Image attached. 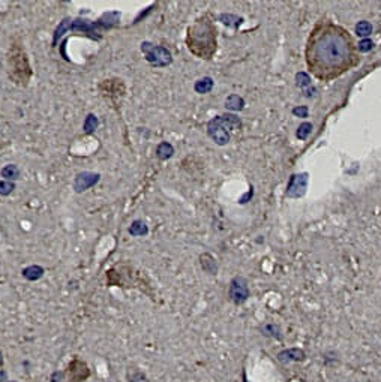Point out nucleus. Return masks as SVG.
<instances>
[{"instance_id":"obj_1","label":"nucleus","mask_w":381,"mask_h":382,"mask_svg":"<svg viewBox=\"0 0 381 382\" xmlns=\"http://www.w3.org/2000/svg\"><path fill=\"white\" fill-rule=\"evenodd\" d=\"M305 60L317 80L332 81L354 69L360 57L357 44L345 27L329 20H321L308 36Z\"/></svg>"},{"instance_id":"obj_2","label":"nucleus","mask_w":381,"mask_h":382,"mask_svg":"<svg viewBox=\"0 0 381 382\" xmlns=\"http://www.w3.org/2000/svg\"><path fill=\"white\" fill-rule=\"evenodd\" d=\"M216 27L209 15L200 17L186 30V47L191 54L203 60H210L218 48Z\"/></svg>"},{"instance_id":"obj_3","label":"nucleus","mask_w":381,"mask_h":382,"mask_svg":"<svg viewBox=\"0 0 381 382\" xmlns=\"http://www.w3.org/2000/svg\"><path fill=\"white\" fill-rule=\"evenodd\" d=\"M8 75L17 86L26 87L32 77V68L21 42H12L8 51Z\"/></svg>"},{"instance_id":"obj_4","label":"nucleus","mask_w":381,"mask_h":382,"mask_svg":"<svg viewBox=\"0 0 381 382\" xmlns=\"http://www.w3.org/2000/svg\"><path fill=\"white\" fill-rule=\"evenodd\" d=\"M68 32H78L83 35H87L90 39L99 41L101 39V26L98 21H90L87 18H71L66 17L60 21V24L56 27L53 33V47H57V42L62 39V36Z\"/></svg>"},{"instance_id":"obj_5","label":"nucleus","mask_w":381,"mask_h":382,"mask_svg":"<svg viewBox=\"0 0 381 382\" xmlns=\"http://www.w3.org/2000/svg\"><path fill=\"white\" fill-rule=\"evenodd\" d=\"M141 52L146 56V60L153 68H167L173 63V56L168 48L162 45H155L149 41L141 42Z\"/></svg>"},{"instance_id":"obj_6","label":"nucleus","mask_w":381,"mask_h":382,"mask_svg":"<svg viewBox=\"0 0 381 382\" xmlns=\"http://www.w3.org/2000/svg\"><path fill=\"white\" fill-rule=\"evenodd\" d=\"M228 297L234 304H243L249 298V286L245 278L237 276L230 282Z\"/></svg>"},{"instance_id":"obj_7","label":"nucleus","mask_w":381,"mask_h":382,"mask_svg":"<svg viewBox=\"0 0 381 382\" xmlns=\"http://www.w3.org/2000/svg\"><path fill=\"white\" fill-rule=\"evenodd\" d=\"M207 135L218 144V145H225L230 143L231 140V135H230V131L225 129L219 122L215 119H212L209 123H207Z\"/></svg>"},{"instance_id":"obj_8","label":"nucleus","mask_w":381,"mask_h":382,"mask_svg":"<svg viewBox=\"0 0 381 382\" xmlns=\"http://www.w3.org/2000/svg\"><path fill=\"white\" fill-rule=\"evenodd\" d=\"M99 180H101L99 173H92V171L78 173L74 180V191L77 193H83V192L89 191L90 188H93L95 185H98Z\"/></svg>"},{"instance_id":"obj_9","label":"nucleus","mask_w":381,"mask_h":382,"mask_svg":"<svg viewBox=\"0 0 381 382\" xmlns=\"http://www.w3.org/2000/svg\"><path fill=\"white\" fill-rule=\"evenodd\" d=\"M278 361L284 366L290 364V363H302L306 358V354L302 348H287L278 352L276 355Z\"/></svg>"},{"instance_id":"obj_10","label":"nucleus","mask_w":381,"mask_h":382,"mask_svg":"<svg viewBox=\"0 0 381 382\" xmlns=\"http://www.w3.org/2000/svg\"><path fill=\"white\" fill-rule=\"evenodd\" d=\"M308 185V176L306 174H299V176H293L288 188H287V196L290 198H299L305 193Z\"/></svg>"},{"instance_id":"obj_11","label":"nucleus","mask_w":381,"mask_h":382,"mask_svg":"<svg viewBox=\"0 0 381 382\" xmlns=\"http://www.w3.org/2000/svg\"><path fill=\"white\" fill-rule=\"evenodd\" d=\"M120 17L122 14L119 11H108V12H104L96 21L99 23L102 30H110L120 23Z\"/></svg>"},{"instance_id":"obj_12","label":"nucleus","mask_w":381,"mask_h":382,"mask_svg":"<svg viewBox=\"0 0 381 382\" xmlns=\"http://www.w3.org/2000/svg\"><path fill=\"white\" fill-rule=\"evenodd\" d=\"M119 87H120V89L125 87L123 83H122V80H105L104 83L99 84V90H101L102 95H105V96H111V95L119 96V93L123 95L125 90H119Z\"/></svg>"},{"instance_id":"obj_13","label":"nucleus","mask_w":381,"mask_h":382,"mask_svg":"<svg viewBox=\"0 0 381 382\" xmlns=\"http://www.w3.org/2000/svg\"><path fill=\"white\" fill-rule=\"evenodd\" d=\"M44 273H45L44 267L33 264V265H29V267L21 270V276L29 282H35V281H39L44 276Z\"/></svg>"},{"instance_id":"obj_14","label":"nucleus","mask_w":381,"mask_h":382,"mask_svg":"<svg viewBox=\"0 0 381 382\" xmlns=\"http://www.w3.org/2000/svg\"><path fill=\"white\" fill-rule=\"evenodd\" d=\"M0 176L3 177V180H8V182H15L21 177V171L20 168L15 165V163H9V165H5L2 168V171H0Z\"/></svg>"},{"instance_id":"obj_15","label":"nucleus","mask_w":381,"mask_h":382,"mask_svg":"<svg viewBox=\"0 0 381 382\" xmlns=\"http://www.w3.org/2000/svg\"><path fill=\"white\" fill-rule=\"evenodd\" d=\"M173 154H174V147L170 143L164 141V143L158 144V147H156V157L159 160H168L170 157H173Z\"/></svg>"},{"instance_id":"obj_16","label":"nucleus","mask_w":381,"mask_h":382,"mask_svg":"<svg viewBox=\"0 0 381 382\" xmlns=\"http://www.w3.org/2000/svg\"><path fill=\"white\" fill-rule=\"evenodd\" d=\"M212 89H213V80H212L210 77H203V78L197 80L195 84H194V90H195L198 95H206V93H209Z\"/></svg>"},{"instance_id":"obj_17","label":"nucleus","mask_w":381,"mask_h":382,"mask_svg":"<svg viewBox=\"0 0 381 382\" xmlns=\"http://www.w3.org/2000/svg\"><path fill=\"white\" fill-rule=\"evenodd\" d=\"M99 126V119L93 114V113H89L84 119V123H83V132L86 135H92Z\"/></svg>"},{"instance_id":"obj_18","label":"nucleus","mask_w":381,"mask_h":382,"mask_svg":"<svg viewBox=\"0 0 381 382\" xmlns=\"http://www.w3.org/2000/svg\"><path fill=\"white\" fill-rule=\"evenodd\" d=\"M128 231H129V234H131L132 237H143V236H147V234H149V228H147L146 222L138 221V219L131 224V227H129Z\"/></svg>"},{"instance_id":"obj_19","label":"nucleus","mask_w":381,"mask_h":382,"mask_svg":"<svg viewBox=\"0 0 381 382\" xmlns=\"http://www.w3.org/2000/svg\"><path fill=\"white\" fill-rule=\"evenodd\" d=\"M200 262H201V267L206 273H209V275H216L218 271V267H216V262L215 259L209 255V253H204L200 256Z\"/></svg>"},{"instance_id":"obj_20","label":"nucleus","mask_w":381,"mask_h":382,"mask_svg":"<svg viewBox=\"0 0 381 382\" xmlns=\"http://www.w3.org/2000/svg\"><path fill=\"white\" fill-rule=\"evenodd\" d=\"M261 333L264 336H269V337H273L276 340H281L282 339V333H281V329L278 325L275 324H264L261 327Z\"/></svg>"},{"instance_id":"obj_21","label":"nucleus","mask_w":381,"mask_h":382,"mask_svg":"<svg viewBox=\"0 0 381 382\" xmlns=\"http://www.w3.org/2000/svg\"><path fill=\"white\" fill-rule=\"evenodd\" d=\"M243 105H245V100L239 95H231L225 100V106L228 108V110H231V111H240L242 108H243Z\"/></svg>"},{"instance_id":"obj_22","label":"nucleus","mask_w":381,"mask_h":382,"mask_svg":"<svg viewBox=\"0 0 381 382\" xmlns=\"http://www.w3.org/2000/svg\"><path fill=\"white\" fill-rule=\"evenodd\" d=\"M219 21L225 26H230V27H237L240 23H242V18L233 15V14H221L219 15Z\"/></svg>"},{"instance_id":"obj_23","label":"nucleus","mask_w":381,"mask_h":382,"mask_svg":"<svg viewBox=\"0 0 381 382\" xmlns=\"http://www.w3.org/2000/svg\"><path fill=\"white\" fill-rule=\"evenodd\" d=\"M356 33H357L359 36H362V38L366 39V36H369V35L372 33V26H371V23H368V21H360V23L356 26Z\"/></svg>"},{"instance_id":"obj_24","label":"nucleus","mask_w":381,"mask_h":382,"mask_svg":"<svg viewBox=\"0 0 381 382\" xmlns=\"http://www.w3.org/2000/svg\"><path fill=\"white\" fill-rule=\"evenodd\" d=\"M15 189V183L14 182H8V180H2L0 182V195L2 196H8L14 192Z\"/></svg>"},{"instance_id":"obj_25","label":"nucleus","mask_w":381,"mask_h":382,"mask_svg":"<svg viewBox=\"0 0 381 382\" xmlns=\"http://www.w3.org/2000/svg\"><path fill=\"white\" fill-rule=\"evenodd\" d=\"M311 132H312V125L311 123H302L297 129V138L299 140H306Z\"/></svg>"},{"instance_id":"obj_26","label":"nucleus","mask_w":381,"mask_h":382,"mask_svg":"<svg viewBox=\"0 0 381 382\" xmlns=\"http://www.w3.org/2000/svg\"><path fill=\"white\" fill-rule=\"evenodd\" d=\"M338 361H339V358L336 357V352H333V351L326 352V354L323 355V363H324V366H333V364L338 363Z\"/></svg>"},{"instance_id":"obj_27","label":"nucleus","mask_w":381,"mask_h":382,"mask_svg":"<svg viewBox=\"0 0 381 382\" xmlns=\"http://www.w3.org/2000/svg\"><path fill=\"white\" fill-rule=\"evenodd\" d=\"M296 83H297V86L299 87H308V86H311V78H309V75L308 74H305V72H299L297 75H296Z\"/></svg>"},{"instance_id":"obj_28","label":"nucleus","mask_w":381,"mask_h":382,"mask_svg":"<svg viewBox=\"0 0 381 382\" xmlns=\"http://www.w3.org/2000/svg\"><path fill=\"white\" fill-rule=\"evenodd\" d=\"M372 47H374V42L371 41V39H362L359 44H357V49L360 51V52H368V51H371L372 49Z\"/></svg>"},{"instance_id":"obj_29","label":"nucleus","mask_w":381,"mask_h":382,"mask_svg":"<svg viewBox=\"0 0 381 382\" xmlns=\"http://www.w3.org/2000/svg\"><path fill=\"white\" fill-rule=\"evenodd\" d=\"M129 382H150V381L147 379V376H146L144 373H141V372H135V373H132V375H131Z\"/></svg>"},{"instance_id":"obj_30","label":"nucleus","mask_w":381,"mask_h":382,"mask_svg":"<svg viewBox=\"0 0 381 382\" xmlns=\"http://www.w3.org/2000/svg\"><path fill=\"white\" fill-rule=\"evenodd\" d=\"M293 114H294V116H299V117H302V119L308 117V106H296L294 110H293Z\"/></svg>"},{"instance_id":"obj_31","label":"nucleus","mask_w":381,"mask_h":382,"mask_svg":"<svg viewBox=\"0 0 381 382\" xmlns=\"http://www.w3.org/2000/svg\"><path fill=\"white\" fill-rule=\"evenodd\" d=\"M152 9H153V6H150V8H147V9H146V11H144V12H140V14H138V15H137V18H135V21H134V23H138V21H140V20H141V18H144V17H146V15H147V14H149V12H150V11H152Z\"/></svg>"},{"instance_id":"obj_32","label":"nucleus","mask_w":381,"mask_h":382,"mask_svg":"<svg viewBox=\"0 0 381 382\" xmlns=\"http://www.w3.org/2000/svg\"><path fill=\"white\" fill-rule=\"evenodd\" d=\"M60 379H62V373H59V372H54V373H53L51 382H60Z\"/></svg>"},{"instance_id":"obj_33","label":"nucleus","mask_w":381,"mask_h":382,"mask_svg":"<svg viewBox=\"0 0 381 382\" xmlns=\"http://www.w3.org/2000/svg\"><path fill=\"white\" fill-rule=\"evenodd\" d=\"M6 378H8L6 372H5V370H0V382H5V381H6Z\"/></svg>"},{"instance_id":"obj_34","label":"nucleus","mask_w":381,"mask_h":382,"mask_svg":"<svg viewBox=\"0 0 381 382\" xmlns=\"http://www.w3.org/2000/svg\"><path fill=\"white\" fill-rule=\"evenodd\" d=\"M3 366V354H2V351H0V367Z\"/></svg>"},{"instance_id":"obj_35","label":"nucleus","mask_w":381,"mask_h":382,"mask_svg":"<svg viewBox=\"0 0 381 382\" xmlns=\"http://www.w3.org/2000/svg\"><path fill=\"white\" fill-rule=\"evenodd\" d=\"M242 378H243V382H249V379L246 378V372H243V373H242Z\"/></svg>"},{"instance_id":"obj_36","label":"nucleus","mask_w":381,"mask_h":382,"mask_svg":"<svg viewBox=\"0 0 381 382\" xmlns=\"http://www.w3.org/2000/svg\"><path fill=\"white\" fill-rule=\"evenodd\" d=\"M9 382H15V381H9Z\"/></svg>"}]
</instances>
